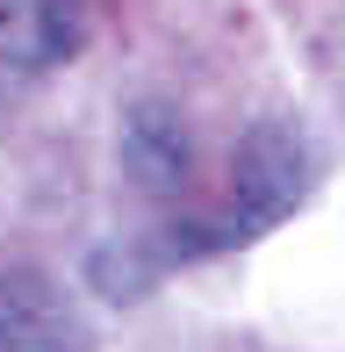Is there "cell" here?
Here are the masks:
<instances>
[{"label": "cell", "mask_w": 345, "mask_h": 352, "mask_svg": "<svg viewBox=\"0 0 345 352\" xmlns=\"http://www.w3.org/2000/svg\"><path fill=\"white\" fill-rule=\"evenodd\" d=\"M80 36V0H0V58L58 65Z\"/></svg>", "instance_id": "3"}, {"label": "cell", "mask_w": 345, "mask_h": 352, "mask_svg": "<svg viewBox=\"0 0 345 352\" xmlns=\"http://www.w3.org/2000/svg\"><path fill=\"white\" fill-rule=\"evenodd\" d=\"M302 195H309V144H302V130H295V122H259V130L245 137V151H238V173H230V216L216 223V237L238 245V237L274 230Z\"/></svg>", "instance_id": "1"}, {"label": "cell", "mask_w": 345, "mask_h": 352, "mask_svg": "<svg viewBox=\"0 0 345 352\" xmlns=\"http://www.w3.org/2000/svg\"><path fill=\"white\" fill-rule=\"evenodd\" d=\"M130 180L151 187V195H166V187L187 180V130H180V116L159 108V101H144L130 116Z\"/></svg>", "instance_id": "4"}, {"label": "cell", "mask_w": 345, "mask_h": 352, "mask_svg": "<svg viewBox=\"0 0 345 352\" xmlns=\"http://www.w3.org/2000/svg\"><path fill=\"white\" fill-rule=\"evenodd\" d=\"M0 352H87L80 316L65 309L51 280L0 274Z\"/></svg>", "instance_id": "2"}]
</instances>
